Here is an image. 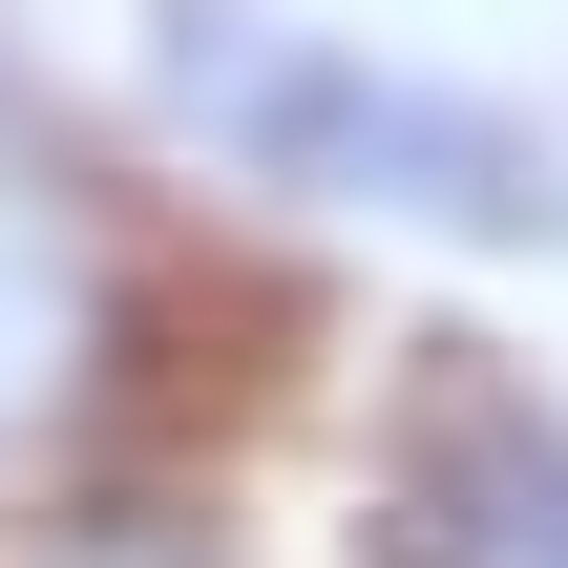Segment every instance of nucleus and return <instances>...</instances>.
I'll return each mask as SVG.
<instances>
[{
	"label": "nucleus",
	"instance_id": "1",
	"mask_svg": "<svg viewBox=\"0 0 568 568\" xmlns=\"http://www.w3.org/2000/svg\"><path fill=\"white\" fill-rule=\"evenodd\" d=\"M169 105L253 169V190H316V211H400V232H568V148L337 42V21H253V0H190L169 21Z\"/></svg>",
	"mask_w": 568,
	"mask_h": 568
},
{
	"label": "nucleus",
	"instance_id": "2",
	"mask_svg": "<svg viewBox=\"0 0 568 568\" xmlns=\"http://www.w3.org/2000/svg\"><path fill=\"white\" fill-rule=\"evenodd\" d=\"M358 548L379 568H568V422L506 358H422L358 443Z\"/></svg>",
	"mask_w": 568,
	"mask_h": 568
},
{
	"label": "nucleus",
	"instance_id": "3",
	"mask_svg": "<svg viewBox=\"0 0 568 568\" xmlns=\"http://www.w3.org/2000/svg\"><path fill=\"white\" fill-rule=\"evenodd\" d=\"M84 400V295H63V253L42 232H0V485L42 464V422Z\"/></svg>",
	"mask_w": 568,
	"mask_h": 568
},
{
	"label": "nucleus",
	"instance_id": "4",
	"mask_svg": "<svg viewBox=\"0 0 568 568\" xmlns=\"http://www.w3.org/2000/svg\"><path fill=\"white\" fill-rule=\"evenodd\" d=\"M0 568H232L211 527H148V506H105V527H21Z\"/></svg>",
	"mask_w": 568,
	"mask_h": 568
}]
</instances>
